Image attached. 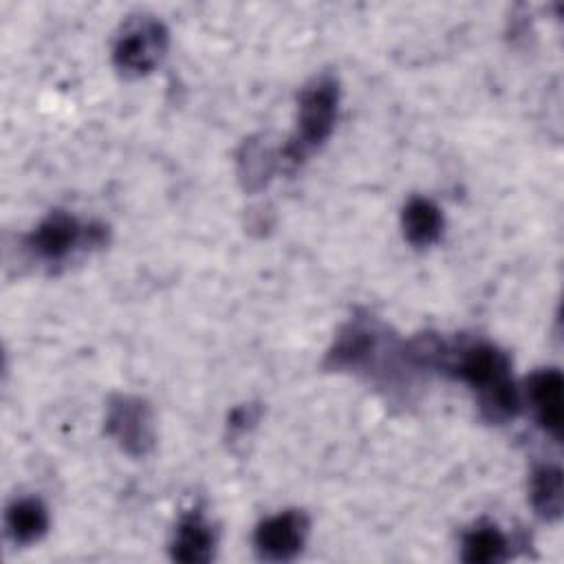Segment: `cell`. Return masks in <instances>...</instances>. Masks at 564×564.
Instances as JSON below:
<instances>
[{"label": "cell", "instance_id": "obj_1", "mask_svg": "<svg viewBox=\"0 0 564 564\" xmlns=\"http://www.w3.org/2000/svg\"><path fill=\"white\" fill-rule=\"evenodd\" d=\"M456 377L478 392L480 412L491 423H502L518 414L520 394L511 379L509 357L494 344H471L449 364Z\"/></svg>", "mask_w": 564, "mask_h": 564}, {"label": "cell", "instance_id": "obj_2", "mask_svg": "<svg viewBox=\"0 0 564 564\" xmlns=\"http://www.w3.org/2000/svg\"><path fill=\"white\" fill-rule=\"evenodd\" d=\"M337 104L339 86L330 75L315 77L302 90L297 106V130L284 150L291 163H300L311 150L328 139L337 117Z\"/></svg>", "mask_w": 564, "mask_h": 564}, {"label": "cell", "instance_id": "obj_3", "mask_svg": "<svg viewBox=\"0 0 564 564\" xmlns=\"http://www.w3.org/2000/svg\"><path fill=\"white\" fill-rule=\"evenodd\" d=\"M167 51V29L152 15H137L115 40L112 62L126 75L150 73Z\"/></svg>", "mask_w": 564, "mask_h": 564}, {"label": "cell", "instance_id": "obj_4", "mask_svg": "<svg viewBox=\"0 0 564 564\" xmlns=\"http://www.w3.org/2000/svg\"><path fill=\"white\" fill-rule=\"evenodd\" d=\"M308 535V518L302 511H282L258 524L253 544L262 560L286 562L293 560Z\"/></svg>", "mask_w": 564, "mask_h": 564}, {"label": "cell", "instance_id": "obj_5", "mask_svg": "<svg viewBox=\"0 0 564 564\" xmlns=\"http://www.w3.org/2000/svg\"><path fill=\"white\" fill-rule=\"evenodd\" d=\"M106 430L128 454H145L154 443L152 412L137 397H117L106 416Z\"/></svg>", "mask_w": 564, "mask_h": 564}, {"label": "cell", "instance_id": "obj_6", "mask_svg": "<svg viewBox=\"0 0 564 564\" xmlns=\"http://www.w3.org/2000/svg\"><path fill=\"white\" fill-rule=\"evenodd\" d=\"M84 229L88 227H82L66 212H51L29 236V247L37 258L59 262L84 242Z\"/></svg>", "mask_w": 564, "mask_h": 564}, {"label": "cell", "instance_id": "obj_7", "mask_svg": "<svg viewBox=\"0 0 564 564\" xmlns=\"http://www.w3.org/2000/svg\"><path fill=\"white\" fill-rule=\"evenodd\" d=\"M562 375L557 368H542L531 375L527 381V394L540 427L551 434L555 441L562 436L564 423V401H562Z\"/></svg>", "mask_w": 564, "mask_h": 564}, {"label": "cell", "instance_id": "obj_8", "mask_svg": "<svg viewBox=\"0 0 564 564\" xmlns=\"http://www.w3.org/2000/svg\"><path fill=\"white\" fill-rule=\"evenodd\" d=\"M214 546H216V535L212 527L198 513H189L178 522L170 551L174 560L192 564V562H209L214 557Z\"/></svg>", "mask_w": 564, "mask_h": 564}, {"label": "cell", "instance_id": "obj_9", "mask_svg": "<svg viewBox=\"0 0 564 564\" xmlns=\"http://www.w3.org/2000/svg\"><path fill=\"white\" fill-rule=\"evenodd\" d=\"M7 533L15 544L37 542L48 529V511L37 498H20L7 509Z\"/></svg>", "mask_w": 564, "mask_h": 564}, {"label": "cell", "instance_id": "obj_10", "mask_svg": "<svg viewBox=\"0 0 564 564\" xmlns=\"http://www.w3.org/2000/svg\"><path fill=\"white\" fill-rule=\"evenodd\" d=\"M401 225L405 238L414 247L432 245L443 231V214L441 209L427 198H410L401 214Z\"/></svg>", "mask_w": 564, "mask_h": 564}, {"label": "cell", "instance_id": "obj_11", "mask_svg": "<svg viewBox=\"0 0 564 564\" xmlns=\"http://www.w3.org/2000/svg\"><path fill=\"white\" fill-rule=\"evenodd\" d=\"M529 498L542 520L555 522L562 516V469L549 463L540 465L531 474Z\"/></svg>", "mask_w": 564, "mask_h": 564}, {"label": "cell", "instance_id": "obj_12", "mask_svg": "<svg viewBox=\"0 0 564 564\" xmlns=\"http://www.w3.org/2000/svg\"><path fill=\"white\" fill-rule=\"evenodd\" d=\"M509 555V542L496 524H478L463 538V560L469 564L500 562Z\"/></svg>", "mask_w": 564, "mask_h": 564}]
</instances>
